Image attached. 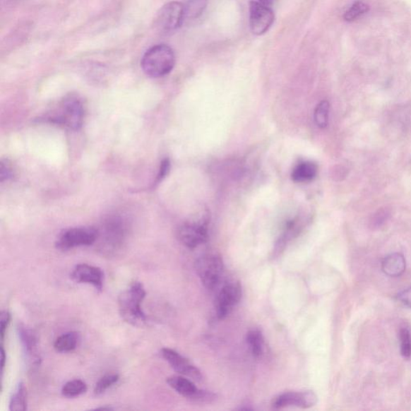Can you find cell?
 Returning <instances> with one entry per match:
<instances>
[{"instance_id":"4fadbf2b","label":"cell","mask_w":411,"mask_h":411,"mask_svg":"<svg viewBox=\"0 0 411 411\" xmlns=\"http://www.w3.org/2000/svg\"><path fill=\"white\" fill-rule=\"evenodd\" d=\"M161 353L164 359L172 366L176 372L196 381L202 379L201 371L178 352L169 348H163Z\"/></svg>"},{"instance_id":"52a82bcc","label":"cell","mask_w":411,"mask_h":411,"mask_svg":"<svg viewBox=\"0 0 411 411\" xmlns=\"http://www.w3.org/2000/svg\"><path fill=\"white\" fill-rule=\"evenodd\" d=\"M184 20V4L172 1L162 6L158 11L155 18V28L157 32L167 34L177 30Z\"/></svg>"},{"instance_id":"3957f363","label":"cell","mask_w":411,"mask_h":411,"mask_svg":"<svg viewBox=\"0 0 411 411\" xmlns=\"http://www.w3.org/2000/svg\"><path fill=\"white\" fill-rule=\"evenodd\" d=\"M86 109L84 102L78 96L64 97L54 109L45 117L47 121L54 124L78 131L84 124Z\"/></svg>"},{"instance_id":"9c48e42d","label":"cell","mask_w":411,"mask_h":411,"mask_svg":"<svg viewBox=\"0 0 411 411\" xmlns=\"http://www.w3.org/2000/svg\"><path fill=\"white\" fill-rule=\"evenodd\" d=\"M242 297V287L238 282H232L222 287L216 299V314L219 319H225Z\"/></svg>"},{"instance_id":"e0dca14e","label":"cell","mask_w":411,"mask_h":411,"mask_svg":"<svg viewBox=\"0 0 411 411\" xmlns=\"http://www.w3.org/2000/svg\"><path fill=\"white\" fill-rule=\"evenodd\" d=\"M318 172V167L314 162H302L293 169L292 179L296 183H307L314 180Z\"/></svg>"},{"instance_id":"277c9868","label":"cell","mask_w":411,"mask_h":411,"mask_svg":"<svg viewBox=\"0 0 411 411\" xmlns=\"http://www.w3.org/2000/svg\"><path fill=\"white\" fill-rule=\"evenodd\" d=\"M175 64L173 49L167 44H157L145 52L141 66L150 78H158L172 71Z\"/></svg>"},{"instance_id":"d6a6232c","label":"cell","mask_w":411,"mask_h":411,"mask_svg":"<svg viewBox=\"0 0 411 411\" xmlns=\"http://www.w3.org/2000/svg\"><path fill=\"white\" fill-rule=\"evenodd\" d=\"M258 2L263 6H266V7L272 8L275 3V0H258Z\"/></svg>"},{"instance_id":"5b68a950","label":"cell","mask_w":411,"mask_h":411,"mask_svg":"<svg viewBox=\"0 0 411 411\" xmlns=\"http://www.w3.org/2000/svg\"><path fill=\"white\" fill-rule=\"evenodd\" d=\"M196 269L206 289L213 290L224 274L225 266L220 256L208 254L198 258L196 262Z\"/></svg>"},{"instance_id":"484cf974","label":"cell","mask_w":411,"mask_h":411,"mask_svg":"<svg viewBox=\"0 0 411 411\" xmlns=\"http://www.w3.org/2000/svg\"><path fill=\"white\" fill-rule=\"evenodd\" d=\"M119 380V376L115 374L105 375L97 381L94 388V393L96 395H101L107 391L111 386H114Z\"/></svg>"},{"instance_id":"4dcf8cb0","label":"cell","mask_w":411,"mask_h":411,"mask_svg":"<svg viewBox=\"0 0 411 411\" xmlns=\"http://www.w3.org/2000/svg\"><path fill=\"white\" fill-rule=\"evenodd\" d=\"M387 216H388V215H387L385 211H379V213L374 216L372 222L373 225L375 227H380L381 225H383L386 220Z\"/></svg>"},{"instance_id":"83f0119b","label":"cell","mask_w":411,"mask_h":411,"mask_svg":"<svg viewBox=\"0 0 411 411\" xmlns=\"http://www.w3.org/2000/svg\"><path fill=\"white\" fill-rule=\"evenodd\" d=\"M397 299L404 305H406L407 307L411 309V286L408 289L399 292L397 295Z\"/></svg>"},{"instance_id":"5bb4252c","label":"cell","mask_w":411,"mask_h":411,"mask_svg":"<svg viewBox=\"0 0 411 411\" xmlns=\"http://www.w3.org/2000/svg\"><path fill=\"white\" fill-rule=\"evenodd\" d=\"M70 277L76 283L91 285L98 291H102L104 286V273L98 267L87 263L76 266Z\"/></svg>"},{"instance_id":"f546056e","label":"cell","mask_w":411,"mask_h":411,"mask_svg":"<svg viewBox=\"0 0 411 411\" xmlns=\"http://www.w3.org/2000/svg\"><path fill=\"white\" fill-rule=\"evenodd\" d=\"M13 169L11 168L10 163L8 161H2L1 162V181L8 180L13 177Z\"/></svg>"},{"instance_id":"ba28073f","label":"cell","mask_w":411,"mask_h":411,"mask_svg":"<svg viewBox=\"0 0 411 411\" xmlns=\"http://www.w3.org/2000/svg\"><path fill=\"white\" fill-rule=\"evenodd\" d=\"M208 219L186 222L181 225L177 232L179 242L189 249H196L206 242L208 239Z\"/></svg>"},{"instance_id":"1f68e13d","label":"cell","mask_w":411,"mask_h":411,"mask_svg":"<svg viewBox=\"0 0 411 411\" xmlns=\"http://www.w3.org/2000/svg\"><path fill=\"white\" fill-rule=\"evenodd\" d=\"M6 360H7V357H6L5 350L4 347V345H1V372L3 374L4 371Z\"/></svg>"},{"instance_id":"603a6c76","label":"cell","mask_w":411,"mask_h":411,"mask_svg":"<svg viewBox=\"0 0 411 411\" xmlns=\"http://www.w3.org/2000/svg\"><path fill=\"white\" fill-rule=\"evenodd\" d=\"M369 6L363 1H356L345 11L343 18L345 21L353 22L368 13Z\"/></svg>"},{"instance_id":"cb8c5ba5","label":"cell","mask_w":411,"mask_h":411,"mask_svg":"<svg viewBox=\"0 0 411 411\" xmlns=\"http://www.w3.org/2000/svg\"><path fill=\"white\" fill-rule=\"evenodd\" d=\"M330 105L328 101H322L316 107L314 112V121L319 128L325 129L328 124V114H330Z\"/></svg>"},{"instance_id":"836d02e7","label":"cell","mask_w":411,"mask_h":411,"mask_svg":"<svg viewBox=\"0 0 411 411\" xmlns=\"http://www.w3.org/2000/svg\"><path fill=\"white\" fill-rule=\"evenodd\" d=\"M97 410H113V408H111L109 407H99V408H96Z\"/></svg>"},{"instance_id":"d4e9b609","label":"cell","mask_w":411,"mask_h":411,"mask_svg":"<svg viewBox=\"0 0 411 411\" xmlns=\"http://www.w3.org/2000/svg\"><path fill=\"white\" fill-rule=\"evenodd\" d=\"M400 353L405 358L411 357V333L407 327H402L399 330Z\"/></svg>"},{"instance_id":"8992f818","label":"cell","mask_w":411,"mask_h":411,"mask_svg":"<svg viewBox=\"0 0 411 411\" xmlns=\"http://www.w3.org/2000/svg\"><path fill=\"white\" fill-rule=\"evenodd\" d=\"M97 229L93 227H78L64 231L57 238L56 249L68 251L79 246H90L97 242Z\"/></svg>"},{"instance_id":"9a60e30c","label":"cell","mask_w":411,"mask_h":411,"mask_svg":"<svg viewBox=\"0 0 411 411\" xmlns=\"http://www.w3.org/2000/svg\"><path fill=\"white\" fill-rule=\"evenodd\" d=\"M167 384L180 395L197 401L201 390H198L195 384L183 376H172L167 379Z\"/></svg>"},{"instance_id":"7a4b0ae2","label":"cell","mask_w":411,"mask_h":411,"mask_svg":"<svg viewBox=\"0 0 411 411\" xmlns=\"http://www.w3.org/2000/svg\"><path fill=\"white\" fill-rule=\"evenodd\" d=\"M146 296L145 287L139 281H133L119 297V309L121 318L128 324L143 327L148 323L142 304Z\"/></svg>"},{"instance_id":"6da1fadb","label":"cell","mask_w":411,"mask_h":411,"mask_svg":"<svg viewBox=\"0 0 411 411\" xmlns=\"http://www.w3.org/2000/svg\"><path fill=\"white\" fill-rule=\"evenodd\" d=\"M97 229L98 249L105 256H115L124 249L130 225L125 217L110 215L105 218Z\"/></svg>"},{"instance_id":"7402d4cb","label":"cell","mask_w":411,"mask_h":411,"mask_svg":"<svg viewBox=\"0 0 411 411\" xmlns=\"http://www.w3.org/2000/svg\"><path fill=\"white\" fill-rule=\"evenodd\" d=\"M88 390L84 381L75 379L68 381L62 387L61 393L64 397L75 398L83 395Z\"/></svg>"},{"instance_id":"4316f807","label":"cell","mask_w":411,"mask_h":411,"mask_svg":"<svg viewBox=\"0 0 411 411\" xmlns=\"http://www.w3.org/2000/svg\"><path fill=\"white\" fill-rule=\"evenodd\" d=\"M11 319V316L8 311L3 310L1 315H0V335H1L2 343L4 342L6 332H7Z\"/></svg>"},{"instance_id":"d6986e66","label":"cell","mask_w":411,"mask_h":411,"mask_svg":"<svg viewBox=\"0 0 411 411\" xmlns=\"http://www.w3.org/2000/svg\"><path fill=\"white\" fill-rule=\"evenodd\" d=\"M9 410L11 411H25L28 410V393L25 385L20 383L13 395L11 396Z\"/></svg>"},{"instance_id":"ac0fdd59","label":"cell","mask_w":411,"mask_h":411,"mask_svg":"<svg viewBox=\"0 0 411 411\" xmlns=\"http://www.w3.org/2000/svg\"><path fill=\"white\" fill-rule=\"evenodd\" d=\"M79 334L76 332H68L59 337L54 343V349L58 353H68L78 347Z\"/></svg>"},{"instance_id":"ffe728a7","label":"cell","mask_w":411,"mask_h":411,"mask_svg":"<svg viewBox=\"0 0 411 411\" xmlns=\"http://www.w3.org/2000/svg\"><path fill=\"white\" fill-rule=\"evenodd\" d=\"M208 0H185L184 3L185 20H196L199 18L206 8Z\"/></svg>"},{"instance_id":"7c38bea8","label":"cell","mask_w":411,"mask_h":411,"mask_svg":"<svg viewBox=\"0 0 411 411\" xmlns=\"http://www.w3.org/2000/svg\"><path fill=\"white\" fill-rule=\"evenodd\" d=\"M17 333H18L23 354L29 367L34 368L40 366L41 357L36 333L30 328L23 324L17 326Z\"/></svg>"},{"instance_id":"30bf717a","label":"cell","mask_w":411,"mask_h":411,"mask_svg":"<svg viewBox=\"0 0 411 411\" xmlns=\"http://www.w3.org/2000/svg\"><path fill=\"white\" fill-rule=\"evenodd\" d=\"M318 401V398L314 391L287 392L275 397L272 406L278 410L292 407L308 409L314 407Z\"/></svg>"},{"instance_id":"44dd1931","label":"cell","mask_w":411,"mask_h":411,"mask_svg":"<svg viewBox=\"0 0 411 411\" xmlns=\"http://www.w3.org/2000/svg\"><path fill=\"white\" fill-rule=\"evenodd\" d=\"M246 342H248L251 354L256 357H259L263 352L264 339L261 331L259 330H251L246 334Z\"/></svg>"},{"instance_id":"8fae6325","label":"cell","mask_w":411,"mask_h":411,"mask_svg":"<svg viewBox=\"0 0 411 411\" xmlns=\"http://www.w3.org/2000/svg\"><path fill=\"white\" fill-rule=\"evenodd\" d=\"M275 20L272 8L266 7L258 1L249 4V23L252 33L261 36L268 31Z\"/></svg>"},{"instance_id":"2e32d148","label":"cell","mask_w":411,"mask_h":411,"mask_svg":"<svg viewBox=\"0 0 411 411\" xmlns=\"http://www.w3.org/2000/svg\"><path fill=\"white\" fill-rule=\"evenodd\" d=\"M407 261L401 254H393L384 258L381 269L390 278H399L406 271Z\"/></svg>"},{"instance_id":"f1b7e54d","label":"cell","mask_w":411,"mask_h":411,"mask_svg":"<svg viewBox=\"0 0 411 411\" xmlns=\"http://www.w3.org/2000/svg\"><path fill=\"white\" fill-rule=\"evenodd\" d=\"M169 168H170L169 160H168V158H166V160H164L161 163L160 172H158V174L157 176L156 179L157 184L160 183V181H162V180L166 177V176L169 173Z\"/></svg>"}]
</instances>
